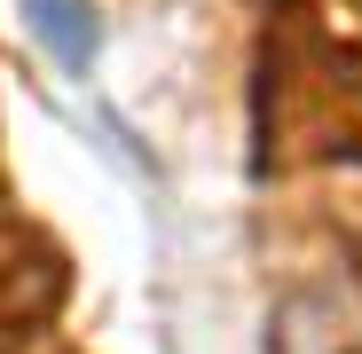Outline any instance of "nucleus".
<instances>
[{
	"label": "nucleus",
	"mask_w": 362,
	"mask_h": 354,
	"mask_svg": "<svg viewBox=\"0 0 362 354\" xmlns=\"http://www.w3.org/2000/svg\"><path fill=\"white\" fill-rule=\"evenodd\" d=\"M323 8V24H331V40H346L354 55H362V0H315Z\"/></svg>",
	"instance_id": "obj_4"
},
{
	"label": "nucleus",
	"mask_w": 362,
	"mask_h": 354,
	"mask_svg": "<svg viewBox=\"0 0 362 354\" xmlns=\"http://www.w3.org/2000/svg\"><path fill=\"white\" fill-rule=\"evenodd\" d=\"M276 354H362V291L346 276H315L276 307Z\"/></svg>",
	"instance_id": "obj_1"
},
{
	"label": "nucleus",
	"mask_w": 362,
	"mask_h": 354,
	"mask_svg": "<svg viewBox=\"0 0 362 354\" xmlns=\"http://www.w3.org/2000/svg\"><path fill=\"white\" fill-rule=\"evenodd\" d=\"M24 24L40 32V47H47L64 71H87L95 47H103V24H95L87 0H24Z\"/></svg>",
	"instance_id": "obj_3"
},
{
	"label": "nucleus",
	"mask_w": 362,
	"mask_h": 354,
	"mask_svg": "<svg viewBox=\"0 0 362 354\" xmlns=\"http://www.w3.org/2000/svg\"><path fill=\"white\" fill-rule=\"evenodd\" d=\"M64 300V260H55L24 220L0 213V338H32Z\"/></svg>",
	"instance_id": "obj_2"
}]
</instances>
